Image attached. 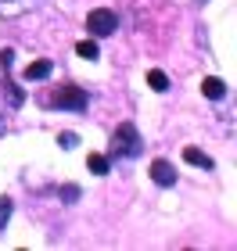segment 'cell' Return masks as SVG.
<instances>
[{"label":"cell","mask_w":237,"mask_h":251,"mask_svg":"<svg viewBox=\"0 0 237 251\" xmlns=\"http://www.w3.org/2000/svg\"><path fill=\"white\" fill-rule=\"evenodd\" d=\"M40 0H0V18H18L26 15V11H32Z\"/></svg>","instance_id":"5"},{"label":"cell","mask_w":237,"mask_h":251,"mask_svg":"<svg viewBox=\"0 0 237 251\" xmlns=\"http://www.w3.org/2000/svg\"><path fill=\"white\" fill-rule=\"evenodd\" d=\"M7 133V104H4V97H0V136Z\"/></svg>","instance_id":"15"},{"label":"cell","mask_w":237,"mask_h":251,"mask_svg":"<svg viewBox=\"0 0 237 251\" xmlns=\"http://www.w3.org/2000/svg\"><path fill=\"white\" fill-rule=\"evenodd\" d=\"M11 65H15V50H0V68H4V72H11Z\"/></svg>","instance_id":"14"},{"label":"cell","mask_w":237,"mask_h":251,"mask_svg":"<svg viewBox=\"0 0 237 251\" xmlns=\"http://www.w3.org/2000/svg\"><path fill=\"white\" fill-rule=\"evenodd\" d=\"M144 151V140L137 133V126L122 122L115 133H111V147H108V158H137Z\"/></svg>","instance_id":"1"},{"label":"cell","mask_w":237,"mask_h":251,"mask_svg":"<svg viewBox=\"0 0 237 251\" xmlns=\"http://www.w3.org/2000/svg\"><path fill=\"white\" fill-rule=\"evenodd\" d=\"M86 165H90V173H94V176H108L111 158H108V154H90V158H86Z\"/></svg>","instance_id":"10"},{"label":"cell","mask_w":237,"mask_h":251,"mask_svg":"<svg viewBox=\"0 0 237 251\" xmlns=\"http://www.w3.org/2000/svg\"><path fill=\"white\" fill-rule=\"evenodd\" d=\"M151 179L158 187H173L176 183V169L165 162V158H158V162H151Z\"/></svg>","instance_id":"4"},{"label":"cell","mask_w":237,"mask_h":251,"mask_svg":"<svg viewBox=\"0 0 237 251\" xmlns=\"http://www.w3.org/2000/svg\"><path fill=\"white\" fill-rule=\"evenodd\" d=\"M86 29H90V36H111V32L119 29V15L108 11V7H97V11H90Z\"/></svg>","instance_id":"3"},{"label":"cell","mask_w":237,"mask_h":251,"mask_svg":"<svg viewBox=\"0 0 237 251\" xmlns=\"http://www.w3.org/2000/svg\"><path fill=\"white\" fill-rule=\"evenodd\" d=\"M201 94L212 97V100H223L227 97V83H223V79H205V83H201Z\"/></svg>","instance_id":"9"},{"label":"cell","mask_w":237,"mask_h":251,"mask_svg":"<svg viewBox=\"0 0 237 251\" xmlns=\"http://www.w3.org/2000/svg\"><path fill=\"white\" fill-rule=\"evenodd\" d=\"M11 212H15V204H11L7 198H0V230L7 226V219H11Z\"/></svg>","instance_id":"12"},{"label":"cell","mask_w":237,"mask_h":251,"mask_svg":"<svg viewBox=\"0 0 237 251\" xmlns=\"http://www.w3.org/2000/svg\"><path fill=\"white\" fill-rule=\"evenodd\" d=\"M61 198H69V201L79 198V187H65V190H61Z\"/></svg>","instance_id":"16"},{"label":"cell","mask_w":237,"mask_h":251,"mask_svg":"<svg viewBox=\"0 0 237 251\" xmlns=\"http://www.w3.org/2000/svg\"><path fill=\"white\" fill-rule=\"evenodd\" d=\"M51 72H54V65L43 58V61H32V65L26 68V79H29V83H36V79H47Z\"/></svg>","instance_id":"8"},{"label":"cell","mask_w":237,"mask_h":251,"mask_svg":"<svg viewBox=\"0 0 237 251\" xmlns=\"http://www.w3.org/2000/svg\"><path fill=\"white\" fill-rule=\"evenodd\" d=\"M76 54H79V58H86V61H97V58H101L97 36H90V40H79V43H76Z\"/></svg>","instance_id":"6"},{"label":"cell","mask_w":237,"mask_h":251,"mask_svg":"<svg viewBox=\"0 0 237 251\" xmlns=\"http://www.w3.org/2000/svg\"><path fill=\"white\" fill-rule=\"evenodd\" d=\"M58 144L65 147V151H72V147H79V136H76V133H61V136H58Z\"/></svg>","instance_id":"13"},{"label":"cell","mask_w":237,"mask_h":251,"mask_svg":"<svg viewBox=\"0 0 237 251\" xmlns=\"http://www.w3.org/2000/svg\"><path fill=\"white\" fill-rule=\"evenodd\" d=\"M51 108H58V111H86L90 108V94L83 86H58V94L51 97Z\"/></svg>","instance_id":"2"},{"label":"cell","mask_w":237,"mask_h":251,"mask_svg":"<svg viewBox=\"0 0 237 251\" xmlns=\"http://www.w3.org/2000/svg\"><path fill=\"white\" fill-rule=\"evenodd\" d=\"M184 158H187V162H190V165H198V169H205V173H212V169H216V162H212V158H209V154H201V151H198V147H187V151H184Z\"/></svg>","instance_id":"7"},{"label":"cell","mask_w":237,"mask_h":251,"mask_svg":"<svg viewBox=\"0 0 237 251\" xmlns=\"http://www.w3.org/2000/svg\"><path fill=\"white\" fill-rule=\"evenodd\" d=\"M148 86L155 90V94H165V90H169V75L158 72V68H151V72H148Z\"/></svg>","instance_id":"11"}]
</instances>
